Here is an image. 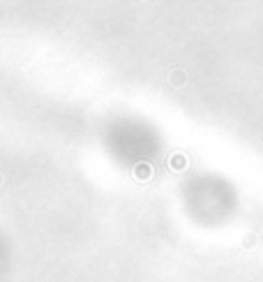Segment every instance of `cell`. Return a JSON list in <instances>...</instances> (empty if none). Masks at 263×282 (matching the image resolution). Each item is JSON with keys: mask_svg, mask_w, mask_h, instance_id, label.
<instances>
[{"mask_svg": "<svg viewBox=\"0 0 263 282\" xmlns=\"http://www.w3.org/2000/svg\"><path fill=\"white\" fill-rule=\"evenodd\" d=\"M0 183H2V176H0Z\"/></svg>", "mask_w": 263, "mask_h": 282, "instance_id": "obj_4", "label": "cell"}, {"mask_svg": "<svg viewBox=\"0 0 263 282\" xmlns=\"http://www.w3.org/2000/svg\"><path fill=\"white\" fill-rule=\"evenodd\" d=\"M171 83H173L175 88H180L182 83H185V74H182L180 70H173V72H171Z\"/></svg>", "mask_w": 263, "mask_h": 282, "instance_id": "obj_3", "label": "cell"}, {"mask_svg": "<svg viewBox=\"0 0 263 282\" xmlns=\"http://www.w3.org/2000/svg\"><path fill=\"white\" fill-rule=\"evenodd\" d=\"M150 176H153V167H150L148 162H139L134 167V178H139V181H148Z\"/></svg>", "mask_w": 263, "mask_h": 282, "instance_id": "obj_1", "label": "cell"}, {"mask_svg": "<svg viewBox=\"0 0 263 282\" xmlns=\"http://www.w3.org/2000/svg\"><path fill=\"white\" fill-rule=\"evenodd\" d=\"M171 169H175V171H180V169H185L187 167V157L182 153H175V155H171Z\"/></svg>", "mask_w": 263, "mask_h": 282, "instance_id": "obj_2", "label": "cell"}]
</instances>
